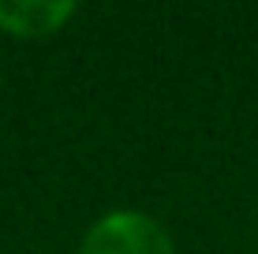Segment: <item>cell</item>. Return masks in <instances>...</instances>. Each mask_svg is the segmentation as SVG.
Segmentation results:
<instances>
[{"instance_id":"1","label":"cell","mask_w":258,"mask_h":254,"mask_svg":"<svg viewBox=\"0 0 258 254\" xmlns=\"http://www.w3.org/2000/svg\"><path fill=\"white\" fill-rule=\"evenodd\" d=\"M79 254H176V243L157 217L142 209H109L86 228Z\"/></svg>"},{"instance_id":"2","label":"cell","mask_w":258,"mask_h":254,"mask_svg":"<svg viewBox=\"0 0 258 254\" xmlns=\"http://www.w3.org/2000/svg\"><path fill=\"white\" fill-rule=\"evenodd\" d=\"M71 0H0V34L19 41L52 38L75 19Z\"/></svg>"}]
</instances>
